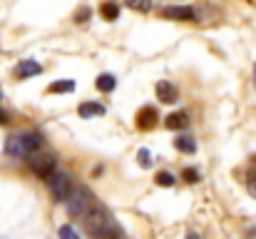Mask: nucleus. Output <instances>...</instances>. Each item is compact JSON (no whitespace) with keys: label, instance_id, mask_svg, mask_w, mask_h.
Returning a JSON list of instances; mask_svg holds the SVG:
<instances>
[{"label":"nucleus","instance_id":"1","mask_svg":"<svg viewBox=\"0 0 256 239\" xmlns=\"http://www.w3.org/2000/svg\"><path fill=\"white\" fill-rule=\"evenodd\" d=\"M80 222H82L85 232L92 239H112V237H120V234H122V229H120V224L114 222V217H112L100 202L87 212Z\"/></svg>","mask_w":256,"mask_h":239},{"label":"nucleus","instance_id":"2","mask_svg":"<svg viewBox=\"0 0 256 239\" xmlns=\"http://www.w3.org/2000/svg\"><path fill=\"white\" fill-rule=\"evenodd\" d=\"M42 150V137L38 132H20V135H10L5 142V152L15 159H28L32 152Z\"/></svg>","mask_w":256,"mask_h":239},{"label":"nucleus","instance_id":"3","mask_svg":"<svg viewBox=\"0 0 256 239\" xmlns=\"http://www.w3.org/2000/svg\"><path fill=\"white\" fill-rule=\"evenodd\" d=\"M94 204H97V199H94V194L87 187H72V192H70V197L65 202L70 217H75V219H82Z\"/></svg>","mask_w":256,"mask_h":239},{"label":"nucleus","instance_id":"4","mask_svg":"<svg viewBox=\"0 0 256 239\" xmlns=\"http://www.w3.org/2000/svg\"><path fill=\"white\" fill-rule=\"evenodd\" d=\"M48 187H50V192H52V197L58 199V202H68V197H70V192H72V177L68 174V172H62V169H55L48 179Z\"/></svg>","mask_w":256,"mask_h":239},{"label":"nucleus","instance_id":"5","mask_svg":"<svg viewBox=\"0 0 256 239\" xmlns=\"http://www.w3.org/2000/svg\"><path fill=\"white\" fill-rule=\"evenodd\" d=\"M25 162H28V167L32 169V174H35V177H40V179H48V177L55 172V164H58L52 155L40 152V150H38V152H32Z\"/></svg>","mask_w":256,"mask_h":239},{"label":"nucleus","instance_id":"6","mask_svg":"<svg viewBox=\"0 0 256 239\" xmlns=\"http://www.w3.org/2000/svg\"><path fill=\"white\" fill-rule=\"evenodd\" d=\"M160 15L167 20H194L196 18L194 8H189V5H167L160 10Z\"/></svg>","mask_w":256,"mask_h":239},{"label":"nucleus","instance_id":"7","mask_svg":"<svg viewBox=\"0 0 256 239\" xmlns=\"http://www.w3.org/2000/svg\"><path fill=\"white\" fill-rule=\"evenodd\" d=\"M157 97H160L162 102H167V105H174V102L179 100V90H176L172 82H167V80H160V82H157Z\"/></svg>","mask_w":256,"mask_h":239},{"label":"nucleus","instance_id":"8","mask_svg":"<svg viewBox=\"0 0 256 239\" xmlns=\"http://www.w3.org/2000/svg\"><path fill=\"white\" fill-rule=\"evenodd\" d=\"M157 120H160V115H157L154 107H142V110L137 112V127H140V130H152V127L157 125Z\"/></svg>","mask_w":256,"mask_h":239},{"label":"nucleus","instance_id":"9","mask_svg":"<svg viewBox=\"0 0 256 239\" xmlns=\"http://www.w3.org/2000/svg\"><path fill=\"white\" fill-rule=\"evenodd\" d=\"M104 112H107V107H104L102 102H92V100H87V102H82V105L78 107V115H80L82 120L100 117V115H104Z\"/></svg>","mask_w":256,"mask_h":239},{"label":"nucleus","instance_id":"10","mask_svg":"<svg viewBox=\"0 0 256 239\" xmlns=\"http://www.w3.org/2000/svg\"><path fill=\"white\" fill-rule=\"evenodd\" d=\"M18 78L20 80H28V78H35V75H40L42 73V65L40 63H35V60H22L20 65H18Z\"/></svg>","mask_w":256,"mask_h":239},{"label":"nucleus","instance_id":"11","mask_svg":"<svg viewBox=\"0 0 256 239\" xmlns=\"http://www.w3.org/2000/svg\"><path fill=\"white\" fill-rule=\"evenodd\" d=\"M186 125H189L186 112H172L170 117L164 120V127H167V130H182V127H186Z\"/></svg>","mask_w":256,"mask_h":239},{"label":"nucleus","instance_id":"12","mask_svg":"<svg viewBox=\"0 0 256 239\" xmlns=\"http://www.w3.org/2000/svg\"><path fill=\"white\" fill-rule=\"evenodd\" d=\"M174 147H176L179 152H184V155H194V152H196V142H194L189 135H179V137L174 140Z\"/></svg>","mask_w":256,"mask_h":239},{"label":"nucleus","instance_id":"13","mask_svg":"<svg viewBox=\"0 0 256 239\" xmlns=\"http://www.w3.org/2000/svg\"><path fill=\"white\" fill-rule=\"evenodd\" d=\"M48 92H50V95H58V92H62V95L75 92V80H55V82L48 87Z\"/></svg>","mask_w":256,"mask_h":239},{"label":"nucleus","instance_id":"14","mask_svg":"<svg viewBox=\"0 0 256 239\" xmlns=\"http://www.w3.org/2000/svg\"><path fill=\"white\" fill-rule=\"evenodd\" d=\"M94 85H97V90H100V92H112V90L117 87V80H114V75L104 73V75H100V78H97Z\"/></svg>","mask_w":256,"mask_h":239},{"label":"nucleus","instance_id":"15","mask_svg":"<svg viewBox=\"0 0 256 239\" xmlns=\"http://www.w3.org/2000/svg\"><path fill=\"white\" fill-rule=\"evenodd\" d=\"M100 13H102V18L104 20H117L120 18V5L117 3H102V8H100Z\"/></svg>","mask_w":256,"mask_h":239},{"label":"nucleus","instance_id":"16","mask_svg":"<svg viewBox=\"0 0 256 239\" xmlns=\"http://www.w3.org/2000/svg\"><path fill=\"white\" fill-rule=\"evenodd\" d=\"M124 5L130 10H137V13H150L152 10V0H124Z\"/></svg>","mask_w":256,"mask_h":239},{"label":"nucleus","instance_id":"17","mask_svg":"<svg viewBox=\"0 0 256 239\" xmlns=\"http://www.w3.org/2000/svg\"><path fill=\"white\" fill-rule=\"evenodd\" d=\"M58 237L60 239H80V234H78V229H75L72 224H62L60 232H58Z\"/></svg>","mask_w":256,"mask_h":239},{"label":"nucleus","instance_id":"18","mask_svg":"<svg viewBox=\"0 0 256 239\" xmlns=\"http://www.w3.org/2000/svg\"><path fill=\"white\" fill-rule=\"evenodd\" d=\"M154 179H157V184H160V187H172V184L176 182L172 172H157V177H154Z\"/></svg>","mask_w":256,"mask_h":239},{"label":"nucleus","instance_id":"19","mask_svg":"<svg viewBox=\"0 0 256 239\" xmlns=\"http://www.w3.org/2000/svg\"><path fill=\"white\" fill-rule=\"evenodd\" d=\"M137 162H140L142 167H150V164H152V155H150V150H140V152H137Z\"/></svg>","mask_w":256,"mask_h":239},{"label":"nucleus","instance_id":"20","mask_svg":"<svg viewBox=\"0 0 256 239\" xmlns=\"http://www.w3.org/2000/svg\"><path fill=\"white\" fill-rule=\"evenodd\" d=\"M184 179H186V182H199V172L189 167V169H184Z\"/></svg>","mask_w":256,"mask_h":239},{"label":"nucleus","instance_id":"21","mask_svg":"<svg viewBox=\"0 0 256 239\" xmlns=\"http://www.w3.org/2000/svg\"><path fill=\"white\" fill-rule=\"evenodd\" d=\"M246 187H249L252 197H256V172H249V182H246Z\"/></svg>","mask_w":256,"mask_h":239},{"label":"nucleus","instance_id":"22","mask_svg":"<svg viewBox=\"0 0 256 239\" xmlns=\"http://www.w3.org/2000/svg\"><path fill=\"white\" fill-rule=\"evenodd\" d=\"M87 18H90V8H82V10L75 15V20H78V23H85Z\"/></svg>","mask_w":256,"mask_h":239},{"label":"nucleus","instance_id":"23","mask_svg":"<svg viewBox=\"0 0 256 239\" xmlns=\"http://www.w3.org/2000/svg\"><path fill=\"white\" fill-rule=\"evenodd\" d=\"M186 239H199V237H194V234H189V237H186Z\"/></svg>","mask_w":256,"mask_h":239},{"label":"nucleus","instance_id":"24","mask_svg":"<svg viewBox=\"0 0 256 239\" xmlns=\"http://www.w3.org/2000/svg\"><path fill=\"white\" fill-rule=\"evenodd\" d=\"M254 82H256V65H254Z\"/></svg>","mask_w":256,"mask_h":239},{"label":"nucleus","instance_id":"25","mask_svg":"<svg viewBox=\"0 0 256 239\" xmlns=\"http://www.w3.org/2000/svg\"><path fill=\"white\" fill-rule=\"evenodd\" d=\"M254 162H256V155H254Z\"/></svg>","mask_w":256,"mask_h":239}]
</instances>
